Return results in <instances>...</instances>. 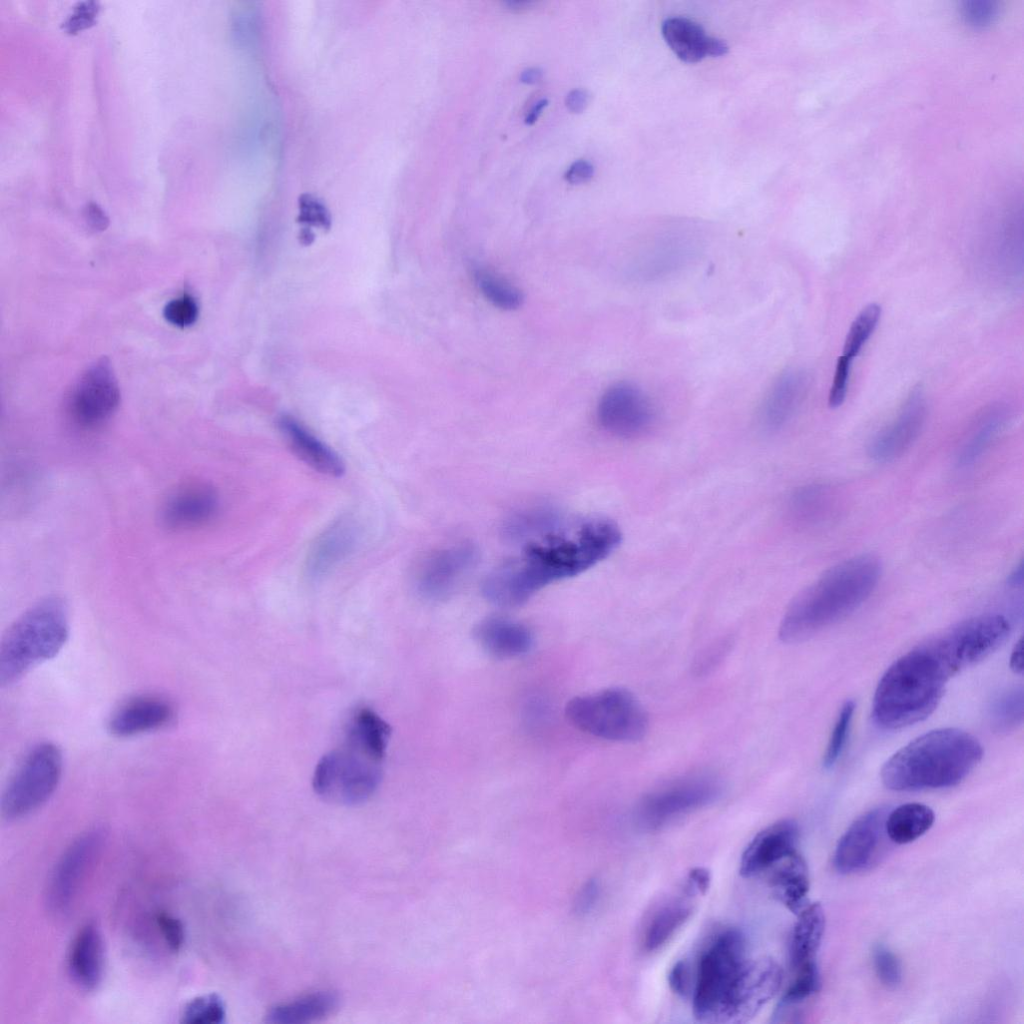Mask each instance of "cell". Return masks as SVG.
<instances>
[{
	"instance_id": "obj_1",
	"label": "cell",
	"mask_w": 1024,
	"mask_h": 1024,
	"mask_svg": "<svg viewBox=\"0 0 1024 1024\" xmlns=\"http://www.w3.org/2000/svg\"><path fill=\"white\" fill-rule=\"evenodd\" d=\"M619 527L611 520L590 518L561 522L551 512L531 532L520 554L492 571L483 593L499 607H515L556 581L581 574L607 558L620 544Z\"/></svg>"
},
{
	"instance_id": "obj_2",
	"label": "cell",
	"mask_w": 1024,
	"mask_h": 1024,
	"mask_svg": "<svg viewBox=\"0 0 1024 1024\" xmlns=\"http://www.w3.org/2000/svg\"><path fill=\"white\" fill-rule=\"evenodd\" d=\"M881 571L879 558L872 554L854 556L825 571L787 608L779 627L780 639L804 641L850 615L869 598Z\"/></svg>"
},
{
	"instance_id": "obj_3",
	"label": "cell",
	"mask_w": 1024,
	"mask_h": 1024,
	"mask_svg": "<svg viewBox=\"0 0 1024 1024\" xmlns=\"http://www.w3.org/2000/svg\"><path fill=\"white\" fill-rule=\"evenodd\" d=\"M983 757L976 737L958 728L929 731L898 750L881 769L894 791L952 787L962 782Z\"/></svg>"
},
{
	"instance_id": "obj_4",
	"label": "cell",
	"mask_w": 1024,
	"mask_h": 1024,
	"mask_svg": "<svg viewBox=\"0 0 1024 1024\" xmlns=\"http://www.w3.org/2000/svg\"><path fill=\"white\" fill-rule=\"evenodd\" d=\"M950 677L921 644L898 658L881 677L872 704V718L894 730L924 720L937 708Z\"/></svg>"
},
{
	"instance_id": "obj_5",
	"label": "cell",
	"mask_w": 1024,
	"mask_h": 1024,
	"mask_svg": "<svg viewBox=\"0 0 1024 1024\" xmlns=\"http://www.w3.org/2000/svg\"><path fill=\"white\" fill-rule=\"evenodd\" d=\"M69 635L68 608L58 596L46 597L23 612L0 646V683L10 685L36 665L55 657Z\"/></svg>"
},
{
	"instance_id": "obj_6",
	"label": "cell",
	"mask_w": 1024,
	"mask_h": 1024,
	"mask_svg": "<svg viewBox=\"0 0 1024 1024\" xmlns=\"http://www.w3.org/2000/svg\"><path fill=\"white\" fill-rule=\"evenodd\" d=\"M343 740L317 763L313 788L330 803L357 805L377 790L386 750L347 730Z\"/></svg>"
},
{
	"instance_id": "obj_7",
	"label": "cell",
	"mask_w": 1024,
	"mask_h": 1024,
	"mask_svg": "<svg viewBox=\"0 0 1024 1024\" xmlns=\"http://www.w3.org/2000/svg\"><path fill=\"white\" fill-rule=\"evenodd\" d=\"M749 957L737 929L717 934L700 956L693 989V1014L700 1022L726 1023L731 997Z\"/></svg>"
},
{
	"instance_id": "obj_8",
	"label": "cell",
	"mask_w": 1024,
	"mask_h": 1024,
	"mask_svg": "<svg viewBox=\"0 0 1024 1024\" xmlns=\"http://www.w3.org/2000/svg\"><path fill=\"white\" fill-rule=\"evenodd\" d=\"M565 715L576 729L609 741H637L648 729L642 705L632 693L618 687L573 697L565 706Z\"/></svg>"
},
{
	"instance_id": "obj_9",
	"label": "cell",
	"mask_w": 1024,
	"mask_h": 1024,
	"mask_svg": "<svg viewBox=\"0 0 1024 1024\" xmlns=\"http://www.w3.org/2000/svg\"><path fill=\"white\" fill-rule=\"evenodd\" d=\"M1010 623L1001 614H983L960 622L923 643L949 677L983 660L1008 638Z\"/></svg>"
},
{
	"instance_id": "obj_10",
	"label": "cell",
	"mask_w": 1024,
	"mask_h": 1024,
	"mask_svg": "<svg viewBox=\"0 0 1024 1024\" xmlns=\"http://www.w3.org/2000/svg\"><path fill=\"white\" fill-rule=\"evenodd\" d=\"M62 766V753L55 744L44 742L31 749L3 793V817L19 819L41 807L55 792Z\"/></svg>"
},
{
	"instance_id": "obj_11",
	"label": "cell",
	"mask_w": 1024,
	"mask_h": 1024,
	"mask_svg": "<svg viewBox=\"0 0 1024 1024\" xmlns=\"http://www.w3.org/2000/svg\"><path fill=\"white\" fill-rule=\"evenodd\" d=\"M721 793L719 781L710 774L684 776L642 798L636 821L646 830H658L714 802Z\"/></svg>"
},
{
	"instance_id": "obj_12",
	"label": "cell",
	"mask_w": 1024,
	"mask_h": 1024,
	"mask_svg": "<svg viewBox=\"0 0 1024 1024\" xmlns=\"http://www.w3.org/2000/svg\"><path fill=\"white\" fill-rule=\"evenodd\" d=\"M120 391L111 365L100 359L90 366L76 381L67 397V412L72 421L82 428H95L117 410Z\"/></svg>"
},
{
	"instance_id": "obj_13",
	"label": "cell",
	"mask_w": 1024,
	"mask_h": 1024,
	"mask_svg": "<svg viewBox=\"0 0 1024 1024\" xmlns=\"http://www.w3.org/2000/svg\"><path fill=\"white\" fill-rule=\"evenodd\" d=\"M597 419L607 432L621 438H635L652 426L654 409L639 387L630 382H617L600 397Z\"/></svg>"
},
{
	"instance_id": "obj_14",
	"label": "cell",
	"mask_w": 1024,
	"mask_h": 1024,
	"mask_svg": "<svg viewBox=\"0 0 1024 1024\" xmlns=\"http://www.w3.org/2000/svg\"><path fill=\"white\" fill-rule=\"evenodd\" d=\"M103 835L90 830L79 836L64 852L48 886V904L55 913H65L74 902L87 872L99 853Z\"/></svg>"
},
{
	"instance_id": "obj_15",
	"label": "cell",
	"mask_w": 1024,
	"mask_h": 1024,
	"mask_svg": "<svg viewBox=\"0 0 1024 1024\" xmlns=\"http://www.w3.org/2000/svg\"><path fill=\"white\" fill-rule=\"evenodd\" d=\"M783 972L776 961L767 957L749 958L734 988L726 1023H745L779 991Z\"/></svg>"
},
{
	"instance_id": "obj_16",
	"label": "cell",
	"mask_w": 1024,
	"mask_h": 1024,
	"mask_svg": "<svg viewBox=\"0 0 1024 1024\" xmlns=\"http://www.w3.org/2000/svg\"><path fill=\"white\" fill-rule=\"evenodd\" d=\"M888 812L884 807L871 810L850 825L835 850L834 865L838 872H859L878 860L884 840L888 838L885 831Z\"/></svg>"
},
{
	"instance_id": "obj_17",
	"label": "cell",
	"mask_w": 1024,
	"mask_h": 1024,
	"mask_svg": "<svg viewBox=\"0 0 1024 1024\" xmlns=\"http://www.w3.org/2000/svg\"><path fill=\"white\" fill-rule=\"evenodd\" d=\"M476 561L477 551L470 544H457L433 552L416 570V589L427 599H442L456 588Z\"/></svg>"
},
{
	"instance_id": "obj_18",
	"label": "cell",
	"mask_w": 1024,
	"mask_h": 1024,
	"mask_svg": "<svg viewBox=\"0 0 1024 1024\" xmlns=\"http://www.w3.org/2000/svg\"><path fill=\"white\" fill-rule=\"evenodd\" d=\"M927 415L925 394L919 387L911 390L893 421L879 431L868 446L869 456L888 462L901 456L918 438Z\"/></svg>"
},
{
	"instance_id": "obj_19",
	"label": "cell",
	"mask_w": 1024,
	"mask_h": 1024,
	"mask_svg": "<svg viewBox=\"0 0 1024 1024\" xmlns=\"http://www.w3.org/2000/svg\"><path fill=\"white\" fill-rule=\"evenodd\" d=\"M359 537V528L351 516H341L328 525L310 546L305 560V575L320 580L329 574L350 553Z\"/></svg>"
},
{
	"instance_id": "obj_20",
	"label": "cell",
	"mask_w": 1024,
	"mask_h": 1024,
	"mask_svg": "<svg viewBox=\"0 0 1024 1024\" xmlns=\"http://www.w3.org/2000/svg\"><path fill=\"white\" fill-rule=\"evenodd\" d=\"M799 830L790 819L780 820L761 830L745 848L739 872L743 877L757 876L797 851Z\"/></svg>"
},
{
	"instance_id": "obj_21",
	"label": "cell",
	"mask_w": 1024,
	"mask_h": 1024,
	"mask_svg": "<svg viewBox=\"0 0 1024 1024\" xmlns=\"http://www.w3.org/2000/svg\"><path fill=\"white\" fill-rule=\"evenodd\" d=\"M218 508L219 498L212 487L189 483L170 494L164 503L162 518L170 528H196L212 520Z\"/></svg>"
},
{
	"instance_id": "obj_22",
	"label": "cell",
	"mask_w": 1024,
	"mask_h": 1024,
	"mask_svg": "<svg viewBox=\"0 0 1024 1024\" xmlns=\"http://www.w3.org/2000/svg\"><path fill=\"white\" fill-rule=\"evenodd\" d=\"M174 718V708L166 699L141 695L123 703L110 717L109 731L117 737H131L162 728Z\"/></svg>"
},
{
	"instance_id": "obj_23",
	"label": "cell",
	"mask_w": 1024,
	"mask_h": 1024,
	"mask_svg": "<svg viewBox=\"0 0 1024 1024\" xmlns=\"http://www.w3.org/2000/svg\"><path fill=\"white\" fill-rule=\"evenodd\" d=\"M809 378L799 369L788 370L772 384L761 404L759 423L765 431H776L784 426L802 403Z\"/></svg>"
},
{
	"instance_id": "obj_24",
	"label": "cell",
	"mask_w": 1024,
	"mask_h": 1024,
	"mask_svg": "<svg viewBox=\"0 0 1024 1024\" xmlns=\"http://www.w3.org/2000/svg\"><path fill=\"white\" fill-rule=\"evenodd\" d=\"M279 429L292 452L315 471L339 477L345 466L339 455L291 416H282Z\"/></svg>"
},
{
	"instance_id": "obj_25",
	"label": "cell",
	"mask_w": 1024,
	"mask_h": 1024,
	"mask_svg": "<svg viewBox=\"0 0 1024 1024\" xmlns=\"http://www.w3.org/2000/svg\"><path fill=\"white\" fill-rule=\"evenodd\" d=\"M477 643L491 656L511 659L526 654L533 636L527 626L517 621L491 616L479 622L474 629Z\"/></svg>"
},
{
	"instance_id": "obj_26",
	"label": "cell",
	"mask_w": 1024,
	"mask_h": 1024,
	"mask_svg": "<svg viewBox=\"0 0 1024 1024\" xmlns=\"http://www.w3.org/2000/svg\"><path fill=\"white\" fill-rule=\"evenodd\" d=\"M68 969L73 980L84 989H94L104 969V945L94 923L85 924L75 935L68 952Z\"/></svg>"
},
{
	"instance_id": "obj_27",
	"label": "cell",
	"mask_w": 1024,
	"mask_h": 1024,
	"mask_svg": "<svg viewBox=\"0 0 1024 1024\" xmlns=\"http://www.w3.org/2000/svg\"><path fill=\"white\" fill-rule=\"evenodd\" d=\"M772 869L769 883L773 896L797 915L809 903V874L804 858L795 851Z\"/></svg>"
},
{
	"instance_id": "obj_28",
	"label": "cell",
	"mask_w": 1024,
	"mask_h": 1024,
	"mask_svg": "<svg viewBox=\"0 0 1024 1024\" xmlns=\"http://www.w3.org/2000/svg\"><path fill=\"white\" fill-rule=\"evenodd\" d=\"M825 930V915L820 903H808L798 914L793 927L789 959L792 970L816 962Z\"/></svg>"
},
{
	"instance_id": "obj_29",
	"label": "cell",
	"mask_w": 1024,
	"mask_h": 1024,
	"mask_svg": "<svg viewBox=\"0 0 1024 1024\" xmlns=\"http://www.w3.org/2000/svg\"><path fill=\"white\" fill-rule=\"evenodd\" d=\"M682 897H676L661 905L652 914L643 934V948L647 952L661 948L685 924L694 911L690 894L684 888Z\"/></svg>"
},
{
	"instance_id": "obj_30",
	"label": "cell",
	"mask_w": 1024,
	"mask_h": 1024,
	"mask_svg": "<svg viewBox=\"0 0 1024 1024\" xmlns=\"http://www.w3.org/2000/svg\"><path fill=\"white\" fill-rule=\"evenodd\" d=\"M339 998L331 991H317L272 1007L266 1015L271 1023H306L329 1016L338 1007Z\"/></svg>"
},
{
	"instance_id": "obj_31",
	"label": "cell",
	"mask_w": 1024,
	"mask_h": 1024,
	"mask_svg": "<svg viewBox=\"0 0 1024 1024\" xmlns=\"http://www.w3.org/2000/svg\"><path fill=\"white\" fill-rule=\"evenodd\" d=\"M662 34L683 61L696 62L709 55L712 36H708L696 22L685 17H670L662 23Z\"/></svg>"
},
{
	"instance_id": "obj_32",
	"label": "cell",
	"mask_w": 1024,
	"mask_h": 1024,
	"mask_svg": "<svg viewBox=\"0 0 1024 1024\" xmlns=\"http://www.w3.org/2000/svg\"><path fill=\"white\" fill-rule=\"evenodd\" d=\"M934 820L935 814L927 805L905 803L888 812L885 831L890 841L907 844L925 834Z\"/></svg>"
},
{
	"instance_id": "obj_33",
	"label": "cell",
	"mask_w": 1024,
	"mask_h": 1024,
	"mask_svg": "<svg viewBox=\"0 0 1024 1024\" xmlns=\"http://www.w3.org/2000/svg\"><path fill=\"white\" fill-rule=\"evenodd\" d=\"M1007 410L995 406L985 411L968 432L957 455V463L965 467L977 461L1004 428Z\"/></svg>"
},
{
	"instance_id": "obj_34",
	"label": "cell",
	"mask_w": 1024,
	"mask_h": 1024,
	"mask_svg": "<svg viewBox=\"0 0 1024 1024\" xmlns=\"http://www.w3.org/2000/svg\"><path fill=\"white\" fill-rule=\"evenodd\" d=\"M834 501L835 495L830 487L812 485L799 490L792 504L794 513L803 521L818 523L830 514Z\"/></svg>"
},
{
	"instance_id": "obj_35",
	"label": "cell",
	"mask_w": 1024,
	"mask_h": 1024,
	"mask_svg": "<svg viewBox=\"0 0 1024 1024\" xmlns=\"http://www.w3.org/2000/svg\"><path fill=\"white\" fill-rule=\"evenodd\" d=\"M474 278L482 295L494 306L502 310H514L521 305V291L505 278L483 268L475 270Z\"/></svg>"
},
{
	"instance_id": "obj_36",
	"label": "cell",
	"mask_w": 1024,
	"mask_h": 1024,
	"mask_svg": "<svg viewBox=\"0 0 1024 1024\" xmlns=\"http://www.w3.org/2000/svg\"><path fill=\"white\" fill-rule=\"evenodd\" d=\"M794 971V977L776 1008L774 1017L799 1005L820 990V973L816 962L804 965Z\"/></svg>"
},
{
	"instance_id": "obj_37",
	"label": "cell",
	"mask_w": 1024,
	"mask_h": 1024,
	"mask_svg": "<svg viewBox=\"0 0 1024 1024\" xmlns=\"http://www.w3.org/2000/svg\"><path fill=\"white\" fill-rule=\"evenodd\" d=\"M881 316L876 303L866 305L855 317L845 338L842 355L853 360L874 332Z\"/></svg>"
},
{
	"instance_id": "obj_38",
	"label": "cell",
	"mask_w": 1024,
	"mask_h": 1024,
	"mask_svg": "<svg viewBox=\"0 0 1024 1024\" xmlns=\"http://www.w3.org/2000/svg\"><path fill=\"white\" fill-rule=\"evenodd\" d=\"M225 1019V1006L214 993L198 996L183 1008L181 1022L185 1024H220Z\"/></svg>"
},
{
	"instance_id": "obj_39",
	"label": "cell",
	"mask_w": 1024,
	"mask_h": 1024,
	"mask_svg": "<svg viewBox=\"0 0 1024 1024\" xmlns=\"http://www.w3.org/2000/svg\"><path fill=\"white\" fill-rule=\"evenodd\" d=\"M1023 720V690L1016 688L1001 695L991 708V722L1000 731L1017 727Z\"/></svg>"
},
{
	"instance_id": "obj_40",
	"label": "cell",
	"mask_w": 1024,
	"mask_h": 1024,
	"mask_svg": "<svg viewBox=\"0 0 1024 1024\" xmlns=\"http://www.w3.org/2000/svg\"><path fill=\"white\" fill-rule=\"evenodd\" d=\"M854 710L855 703L852 700H847L842 705L824 754L825 768H831L840 757L847 741Z\"/></svg>"
},
{
	"instance_id": "obj_41",
	"label": "cell",
	"mask_w": 1024,
	"mask_h": 1024,
	"mask_svg": "<svg viewBox=\"0 0 1024 1024\" xmlns=\"http://www.w3.org/2000/svg\"><path fill=\"white\" fill-rule=\"evenodd\" d=\"M873 964L878 979L887 987L894 988L902 980V968L897 956L885 945L878 944L873 950Z\"/></svg>"
},
{
	"instance_id": "obj_42",
	"label": "cell",
	"mask_w": 1024,
	"mask_h": 1024,
	"mask_svg": "<svg viewBox=\"0 0 1024 1024\" xmlns=\"http://www.w3.org/2000/svg\"><path fill=\"white\" fill-rule=\"evenodd\" d=\"M298 222L304 228L319 227L328 230L331 226V216L326 206L311 194H303L299 198Z\"/></svg>"
},
{
	"instance_id": "obj_43",
	"label": "cell",
	"mask_w": 1024,
	"mask_h": 1024,
	"mask_svg": "<svg viewBox=\"0 0 1024 1024\" xmlns=\"http://www.w3.org/2000/svg\"><path fill=\"white\" fill-rule=\"evenodd\" d=\"M198 305L189 294L169 301L164 307L163 315L172 325L185 328L194 324L198 318Z\"/></svg>"
},
{
	"instance_id": "obj_44",
	"label": "cell",
	"mask_w": 1024,
	"mask_h": 1024,
	"mask_svg": "<svg viewBox=\"0 0 1024 1024\" xmlns=\"http://www.w3.org/2000/svg\"><path fill=\"white\" fill-rule=\"evenodd\" d=\"M99 13V5L94 1L78 3L72 14L64 22L63 29L69 34H76L95 24Z\"/></svg>"
},
{
	"instance_id": "obj_45",
	"label": "cell",
	"mask_w": 1024,
	"mask_h": 1024,
	"mask_svg": "<svg viewBox=\"0 0 1024 1024\" xmlns=\"http://www.w3.org/2000/svg\"><path fill=\"white\" fill-rule=\"evenodd\" d=\"M852 360L841 355L836 363L833 383L831 385L828 404L831 408H837L843 404L848 390Z\"/></svg>"
},
{
	"instance_id": "obj_46",
	"label": "cell",
	"mask_w": 1024,
	"mask_h": 1024,
	"mask_svg": "<svg viewBox=\"0 0 1024 1024\" xmlns=\"http://www.w3.org/2000/svg\"><path fill=\"white\" fill-rule=\"evenodd\" d=\"M156 923L170 950L179 951L185 938L182 922L171 914L159 912L156 916Z\"/></svg>"
},
{
	"instance_id": "obj_47",
	"label": "cell",
	"mask_w": 1024,
	"mask_h": 1024,
	"mask_svg": "<svg viewBox=\"0 0 1024 1024\" xmlns=\"http://www.w3.org/2000/svg\"><path fill=\"white\" fill-rule=\"evenodd\" d=\"M668 982L671 989L681 996H686L690 990V971L686 961L677 962L669 972Z\"/></svg>"
},
{
	"instance_id": "obj_48",
	"label": "cell",
	"mask_w": 1024,
	"mask_h": 1024,
	"mask_svg": "<svg viewBox=\"0 0 1024 1024\" xmlns=\"http://www.w3.org/2000/svg\"><path fill=\"white\" fill-rule=\"evenodd\" d=\"M710 881V872L703 867H696L688 873L684 888L694 896L703 895L709 889Z\"/></svg>"
},
{
	"instance_id": "obj_49",
	"label": "cell",
	"mask_w": 1024,
	"mask_h": 1024,
	"mask_svg": "<svg viewBox=\"0 0 1024 1024\" xmlns=\"http://www.w3.org/2000/svg\"><path fill=\"white\" fill-rule=\"evenodd\" d=\"M599 895V887L597 882L589 881L578 893L575 900V911L578 914H585L589 912L595 905Z\"/></svg>"
},
{
	"instance_id": "obj_50",
	"label": "cell",
	"mask_w": 1024,
	"mask_h": 1024,
	"mask_svg": "<svg viewBox=\"0 0 1024 1024\" xmlns=\"http://www.w3.org/2000/svg\"><path fill=\"white\" fill-rule=\"evenodd\" d=\"M593 175V165L587 160L579 159L569 166L564 176L571 184H581L589 181Z\"/></svg>"
},
{
	"instance_id": "obj_51",
	"label": "cell",
	"mask_w": 1024,
	"mask_h": 1024,
	"mask_svg": "<svg viewBox=\"0 0 1024 1024\" xmlns=\"http://www.w3.org/2000/svg\"><path fill=\"white\" fill-rule=\"evenodd\" d=\"M84 218L87 225L94 231L105 230L109 220L105 212L95 203H89L84 209Z\"/></svg>"
},
{
	"instance_id": "obj_52",
	"label": "cell",
	"mask_w": 1024,
	"mask_h": 1024,
	"mask_svg": "<svg viewBox=\"0 0 1024 1024\" xmlns=\"http://www.w3.org/2000/svg\"><path fill=\"white\" fill-rule=\"evenodd\" d=\"M590 95L584 89H573L565 98L567 108L573 113H581L588 105Z\"/></svg>"
},
{
	"instance_id": "obj_53",
	"label": "cell",
	"mask_w": 1024,
	"mask_h": 1024,
	"mask_svg": "<svg viewBox=\"0 0 1024 1024\" xmlns=\"http://www.w3.org/2000/svg\"><path fill=\"white\" fill-rule=\"evenodd\" d=\"M1010 667L1013 672L1021 673L1023 671V639L1020 638L1015 644L1012 654L1010 657Z\"/></svg>"
},
{
	"instance_id": "obj_54",
	"label": "cell",
	"mask_w": 1024,
	"mask_h": 1024,
	"mask_svg": "<svg viewBox=\"0 0 1024 1024\" xmlns=\"http://www.w3.org/2000/svg\"><path fill=\"white\" fill-rule=\"evenodd\" d=\"M543 76V71L538 67H530L523 70L520 74V81L525 84H534Z\"/></svg>"
},
{
	"instance_id": "obj_55",
	"label": "cell",
	"mask_w": 1024,
	"mask_h": 1024,
	"mask_svg": "<svg viewBox=\"0 0 1024 1024\" xmlns=\"http://www.w3.org/2000/svg\"><path fill=\"white\" fill-rule=\"evenodd\" d=\"M1023 583V564H1019L1011 571L1007 577V584L1009 587L1020 588Z\"/></svg>"
},
{
	"instance_id": "obj_56",
	"label": "cell",
	"mask_w": 1024,
	"mask_h": 1024,
	"mask_svg": "<svg viewBox=\"0 0 1024 1024\" xmlns=\"http://www.w3.org/2000/svg\"><path fill=\"white\" fill-rule=\"evenodd\" d=\"M547 105H548V100L546 98L541 99L538 102H536L534 104V106L530 109L529 113L527 114V116L525 118V123L526 124H533L537 120L539 115L541 114V111Z\"/></svg>"
},
{
	"instance_id": "obj_57",
	"label": "cell",
	"mask_w": 1024,
	"mask_h": 1024,
	"mask_svg": "<svg viewBox=\"0 0 1024 1024\" xmlns=\"http://www.w3.org/2000/svg\"><path fill=\"white\" fill-rule=\"evenodd\" d=\"M504 4L509 9H512V10H522V9L529 8L530 6H532L534 4V2L526 1V0H508Z\"/></svg>"
}]
</instances>
